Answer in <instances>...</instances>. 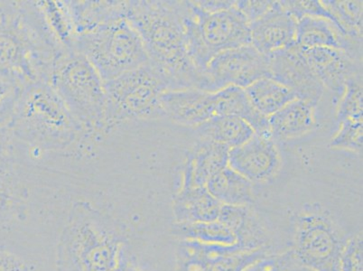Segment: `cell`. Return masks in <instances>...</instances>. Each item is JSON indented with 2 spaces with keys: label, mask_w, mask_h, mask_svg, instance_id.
Segmentation results:
<instances>
[{
  "label": "cell",
  "mask_w": 363,
  "mask_h": 271,
  "mask_svg": "<svg viewBox=\"0 0 363 271\" xmlns=\"http://www.w3.org/2000/svg\"><path fill=\"white\" fill-rule=\"evenodd\" d=\"M186 1H128L127 18L140 35L148 61L160 68L177 89L207 91L206 72L199 70L188 52Z\"/></svg>",
  "instance_id": "cell-1"
},
{
  "label": "cell",
  "mask_w": 363,
  "mask_h": 271,
  "mask_svg": "<svg viewBox=\"0 0 363 271\" xmlns=\"http://www.w3.org/2000/svg\"><path fill=\"white\" fill-rule=\"evenodd\" d=\"M65 50L36 1H1L0 68L18 76L25 85L49 82L55 59Z\"/></svg>",
  "instance_id": "cell-2"
},
{
  "label": "cell",
  "mask_w": 363,
  "mask_h": 271,
  "mask_svg": "<svg viewBox=\"0 0 363 271\" xmlns=\"http://www.w3.org/2000/svg\"><path fill=\"white\" fill-rule=\"evenodd\" d=\"M127 244L116 220L87 201H78L59 238L57 271H114Z\"/></svg>",
  "instance_id": "cell-3"
},
{
  "label": "cell",
  "mask_w": 363,
  "mask_h": 271,
  "mask_svg": "<svg viewBox=\"0 0 363 271\" xmlns=\"http://www.w3.org/2000/svg\"><path fill=\"white\" fill-rule=\"evenodd\" d=\"M9 128L16 141L44 152L67 150L89 136L45 82L25 85Z\"/></svg>",
  "instance_id": "cell-4"
},
{
  "label": "cell",
  "mask_w": 363,
  "mask_h": 271,
  "mask_svg": "<svg viewBox=\"0 0 363 271\" xmlns=\"http://www.w3.org/2000/svg\"><path fill=\"white\" fill-rule=\"evenodd\" d=\"M49 84L89 136L107 133L105 84L84 55L74 50L60 52Z\"/></svg>",
  "instance_id": "cell-5"
},
{
  "label": "cell",
  "mask_w": 363,
  "mask_h": 271,
  "mask_svg": "<svg viewBox=\"0 0 363 271\" xmlns=\"http://www.w3.org/2000/svg\"><path fill=\"white\" fill-rule=\"evenodd\" d=\"M104 84L108 132L127 122L163 118L161 96L177 89L171 79L150 61Z\"/></svg>",
  "instance_id": "cell-6"
},
{
  "label": "cell",
  "mask_w": 363,
  "mask_h": 271,
  "mask_svg": "<svg viewBox=\"0 0 363 271\" xmlns=\"http://www.w3.org/2000/svg\"><path fill=\"white\" fill-rule=\"evenodd\" d=\"M72 50L84 55L104 82L148 62L143 43L127 16L78 34Z\"/></svg>",
  "instance_id": "cell-7"
},
{
  "label": "cell",
  "mask_w": 363,
  "mask_h": 271,
  "mask_svg": "<svg viewBox=\"0 0 363 271\" xmlns=\"http://www.w3.org/2000/svg\"><path fill=\"white\" fill-rule=\"evenodd\" d=\"M184 26L190 57L204 72L220 52L252 45L250 24L235 5L227 11L207 13L194 1H186Z\"/></svg>",
  "instance_id": "cell-8"
},
{
  "label": "cell",
  "mask_w": 363,
  "mask_h": 271,
  "mask_svg": "<svg viewBox=\"0 0 363 271\" xmlns=\"http://www.w3.org/2000/svg\"><path fill=\"white\" fill-rule=\"evenodd\" d=\"M294 237V253L306 269L339 271L345 244L325 211L313 206L303 209L296 219Z\"/></svg>",
  "instance_id": "cell-9"
},
{
  "label": "cell",
  "mask_w": 363,
  "mask_h": 271,
  "mask_svg": "<svg viewBox=\"0 0 363 271\" xmlns=\"http://www.w3.org/2000/svg\"><path fill=\"white\" fill-rule=\"evenodd\" d=\"M208 92H216L229 86L245 89L264 77H270L269 56L253 45L229 49L214 56L206 67Z\"/></svg>",
  "instance_id": "cell-10"
},
{
  "label": "cell",
  "mask_w": 363,
  "mask_h": 271,
  "mask_svg": "<svg viewBox=\"0 0 363 271\" xmlns=\"http://www.w3.org/2000/svg\"><path fill=\"white\" fill-rule=\"evenodd\" d=\"M228 166L252 184H264L278 176L282 157L272 137L254 134L242 146L230 148Z\"/></svg>",
  "instance_id": "cell-11"
},
{
  "label": "cell",
  "mask_w": 363,
  "mask_h": 271,
  "mask_svg": "<svg viewBox=\"0 0 363 271\" xmlns=\"http://www.w3.org/2000/svg\"><path fill=\"white\" fill-rule=\"evenodd\" d=\"M267 56L270 77L291 88L298 99L318 104L325 87L310 70L299 45L295 44Z\"/></svg>",
  "instance_id": "cell-12"
},
{
  "label": "cell",
  "mask_w": 363,
  "mask_h": 271,
  "mask_svg": "<svg viewBox=\"0 0 363 271\" xmlns=\"http://www.w3.org/2000/svg\"><path fill=\"white\" fill-rule=\"evenodd\" d=\"M301 51L310 70L323 87L336 94H342L349 81L362 76V59L342 49L301 48Z\"/></svg>",
  "instance_id": "cell-13"
},
{
  "label": "cell",
  "mask_w": 363,
  "mask_h": 271,
  "mask_svg": "<svg viewBox=\"0 0 363 271\" xmlns=\"http://www.w3.org/2000/svg\"><path fill=\"white\" fill-rule=\"evenodd\" d=\"M160 108L162 117L196 128L216 117V92L197 88L171 89L162 94Z\"/></svg>",
  "instance_id": "cell-14"
},
{
  "label": "cell",
  "mask_w": 363,
  "mask_h": 271,
  "mask_svg": "<svg viewBox=\"0 0 363 271\" xmlns=\"http://www.w3.org/2000/svg\"><path fill=\"white\" fill-rule=\"evenodd\" d=\"M298 21L283 8L281 1L250 24L252 45L262 55L289 48L296 44Z\"/></svg>",
  "instance_id": "cell-15"
},
{
  "label": "cell",
  "mask_w": 363,
  "mask_h": 271,
  "mask_svg": "<svg viewBox=\"0 0 363 271\" xmlns=\"http://www.w3.org/2000/svg\"><path fill=\"white\" fill-rule=\"evenodd\" d=\"M230 150L225 145L201 140L184 162L179 190L206 187L211 178L228 167Z\"/></svg>",
  "instance_id": "cell-16"
},
{
  "label": "cell",
  "mask_w": 363,
  "mask_h": 271,
  "mask_svg": "<svg viewBox=\"0 0 363 271\" xmlns=\"http://www.w3.org/2000/svg\"><path fill=\"white\" fill-rule=\"evenodd\" d=\"M296 44L303 48L342 49L362 58V42L348 38L335 23L321 16H306L298 19Z\"/></svg>",
  "instance_id": "cell-17"
},
{
  "label": "cell",
  "mask_w": 363,
  "mask_h": 271,
  "mask_svg": "<svg viewBox=\"0 0 363 271\" xmlns=\"http://www.w3.org/2000/svg\"><path fill=\"white\" fill-rule=\"evenodd\" d=\"M316 104L296 99L269 116V133L274 140H299L318 128Z\"/></svg>",
  "instance_id": "cell-18"
},
{
  "label": "cell",
  "mask_w": 363,
  "mask_h": 271,
  "mask_svg": "<svg viewBox=\"0 0 363 271\" xmlns=\"http://www.w3.org/2000/svg\"><path fill=\"white\" fill-rule=\"evenodd\" d=\"M223 204L206 187H192L177 192L174 199L177 223H207L219 217Z\"/></svg>",
  "instance_id": "cell-19"
},
{
  "label": "cell",
  "mask_w": 363,
  "mask_h": 271,
  "mask_svg": "<svg viewBox=\"0 0 363 271\" xmlns=\"http://www.w3.org/2000/svg\"><path fill=\"white\" fill-rule=\"evenodd\" d=\"M216 116H235L242 118L250 125L255 134L269 136V117L257 111L243 88L229 86L223 90L216 92Z\"/></svg>",
  "instance_id": "cell-20"
},
{
  "label": "cell",
  "mask_w": 363,
  "mask_h": 271,
  "mask_svg": "<svg viewBox=\"0 0 363 271\" xmlns=\"http://www.w3.org/2000/svg\"><path fill=\"white\" fill-rule=\"evenodd\" d=\"M174 236L203 245L220 248L230 251H250L244 249L233 230L220 221L207 223H177L173 226Z\"/></svg>",
  "instance_id": "cell-21"
},
{
  "label": "cell",
  "mask_w": 363,
  "mask_h": 271,
  "mask_svg": "<svg viewBox=\"0 0 363 271\" xmlns=\"http://www.w3.org/2000/svg\"><path fill=\"white\" fill-rule=\"evenodd\" d=\"M207 190L222 204L252 206L256 201L255 186L229 166L211 178Z\"/></svg>",
  "instance_id": "cell-22"
},
{
  "label": "cell",
  "mask_w": 363,
  "mask_h": 271,
  "mask_svg": "<svg viewBox=\"0 0 363 271\" xmlns=\"http://www.w3.org/2000/svg\"><path fill=\"white\" fill-rule=\"evenodd\" d=\"M196 131L201 140L225 145L230 148L242 146L255 134L247 121L235 116H216L197 127Z\"/></svg>",
  "instance_id": "cell-23"
},
{
  "label": "cell",
  "mask_w": 363,
  "mask_h": 271,
  "mask_svg": "<svg viewBox=\"0 0 363 271\" xmlns=\"http://www.w3.org/2000/svg\"><path fill=\"white\" fill-rule=\"evenodd\" d=\"M74 16L76 35L89 32L122 16L128 1H69Z\"/></svg>",
  "instance_id": "cell-24"
},
{
  "label": "cell",
  "mask_w": 363,
  "mask_h": 271,
  "mask_svg": "<svg viewBox=\"0 0 363 271\" xmlns=\"http://www.w3.org/2000/svg\"><path fill=\"white\" fill-rule=\"evenodd\" d=\"M28 197L18 167L0 170V223L23 219Z\"/></svg>",
  "instance_id": "cell-25"
},
{
  "label": "cell",
  "mask_w": 363,
  "mask_h": 271,
  "mask_svg": "<svg viewBox=\"0 0 363 271\" xmlns=\"http://www.w3.org/2000/svg\"><path fill=\"white\" fill-rule=\"evenodd\" d=\"M244 90L253 107L266 117L298 99L291 88L272 77L259 79Z\"/></svg>",
  "instance_id": "cell-26"
},
{
  "label": "cell",
  "mask_w": 363,
  "mask_h": 271,
  "mask_svg": "<svg viewBox=\"0 0 363 271\" xmlns=\"http://www.w3.org/2000/svg\"><path fill=\"white\" fill-rule=\"evenodd\" d=\"M56 40L62 48L72 50L76 38V28L69 1H36Z\"/></svg>",
  "instance_id": "cell-27"
},
{
  "label": "cell",
  "mask_w": 363,
  "mask_h": 271,
  "mask_svg": "<svg viewBox=\"0 0 363 271\" xmlns=\"http://www.w3.org/2000/svg\"><path fill=\"white\" fill-rule=\"evenodd\" d=\"M321 3L335 19L343 34L353 40L362 42V1L323 0Z\"/></svg>",
  "instance_id": "cell-28"
},
{
  "label": "cell",
  "mask_w": 363,
  "mask_h": 271,
  "mask_svg": "<svg viewBox=\"0 0 363 271\" xmlns=\"http://www.w3.org/2000/svg\"><path fill=\"white\" fill-rule=\"evenodd\" d=\"M24 87L18 76L0 68V128H9Z\"/></svg>",
  "instance_id": "cell-29"
},
{
  "label": "cell",
  "mask_w": 363,
  "mask_h": 271,
  "mask_svg": "<svg viewBox=\"0 0 363 271\" xmlns=\"http://www.w3.org/2000/svg\"><path fill=\"white\" fill-rule=\"evenodd\" d=\"M362 120V76L346 84L340 98L336 121Z\"/></svg>",
  "instance_id": "cell-30"
},
{
  "label": "cell",
  "mask_w": 363,
  "mask_h": 271,
  "mask_svg": "<svg viewBox=\"0 0 363 271\" xmlns=\"http://www.w3.org/2000/svg\"><path fill=\"white\" fill-rule=\"evenodd\" d=\"M333 150L361 153L362 150V120H345L337 122V131L330 142Z\"/></svg>",
  "instance_id": "cell-31"
},
{
  "label": "cell",
  "mask_w": 363,
  "mask_h": 271,
  "mask_svg": "<svg viewBox=\"0 0 363 271\" xmlns=\"http://www.w3.org/2000/svg\"><path fill=\"white\" fill-rule=\"evenodd\" d=\"M308 270V269H306ZM293 250L279 255H267L255 261L243 271H306Z\"/></svg>",
  "instance_id": "cell-32"
},
{
  "label": "cell",
  "mask_w": 363,
  "mask_h": 271,
  "mask_svg": "<svg viewBox=\"0 0 363 271\" xmlns=\"http://www.w3.org/2000/svg\"><path fill=\"white\" fill-rule=\"evenodd\" d=\"M339 271H362V240L352 238L345 244L340 259Z\"/></svg>",
  "instance_id": "cell-33"
},
{
  "label": "cell",
  "mask_w": 363,
  "mask_h": 271,
  "mask_svg": "<svg viewBox=\"0 0 363 271\" xmlns=\"http://www.w3.org/2000/svg\"><path fill=\"white\" fill-rule=\"evenodd\" d=\"M16 142L9 128H0V170L18 167Z\"/></svg>",
  "instance_id": "cell-34"
},
{
  "label": "cell",
  "mask_w": 363,
  "mask_h": 271,
  "mask_svg": "<svg viewBox=\"0 0 363 271\" xmlns=\"http://www.w3.org/2000/svg\"><path fill=\"white\" fill-rule=\"evenodd\" d=\"M276 1H249V0H242L236 1L235 6L243 16H245L250 24L255 22L269 12L275 5Z\"/></svg>",
  "instance_id": "cell-35"
},
{
  "label": "cell",
  "mask_w": 363,
  "mask_h": 271,
  "mask_svg": "<svg viewBox=\"0 0 363 271\" xmlns=\"http://www.w3.org/2000/svg\"><path fill=\"white\" fill-rule=\"evenodd\" d=\"M0 271H28V267L21 258L0 247Z\"/></svg>",
  "instance_id": "cell-36"
},
{
  "label": "cell",
  "mask_w": 363,
  "mask_h": 271,
  "mask_svg": "<svg viewBox=\"0 0 363 271\" xmlns=\"http://www.w3.org/2000/svg\"><path fill=\"white\" fill-rule=\"evenodd\" d=\"M194 5L201 11L207 13H214L232 9L235 1H194Z\"/></svg>",
  "instance_id": "cell-37"
},
{
  "label": "cell",
  "mask_w": 363,
  "mask_h": 271,
  "mask_svg": "<svg viewBox=\"0 0 363 271\" xmlns=\"http://www.w3.org/2000/svg\"><path fill=\"white\" fill-rule=\"evenodd\" d=\"M114 271H145L141 267H138L134 262L128 259V256L126 253L122 257L120 264Z\"/></svg>",
  "instance_id": "cell-38"
},
{
  "label": "cell",
  "mask_w": 363,
  "mask_h": 271,
  "mask_svg": "<svg viewBox=\"0 0 363 271\" xmlns=\"http://www.w3.org/2000/svg\"><path fill=\"white\" fill-rule=\"evenodd\" d=\"M0 4H1V1H0Z\"/></svg>",
  "instance_id": "cell-39"
}]
</instances>
